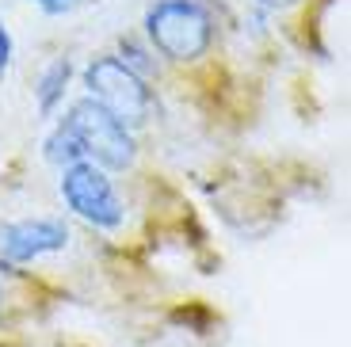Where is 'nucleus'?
<instances>
[{"label":"nucleus","mask_w":351,"mask_h":347,"mask_svg":"<svg viewBox=\"0 0 351 347\" xmlns=\"http://www.w3.org/2000/svg\"><path fill=\"white\" fill-rule=\"evenodd\" d=\"M65 126L73 130L80 153L92 156L96 165H104V168H126L134 160V138L126 134V126L114 119V115H107L99 104H92V99L73 104Z\"/></svg>","instance_id":"nucleus-3"},{"label":"nucleus","mask_w":351,"mask_h":347,"mask_svg":"<svg viewBox=\"0 0 351 347\" xmlns=\"http://www.w3.org/2000/svg\"><path fill=\"white\" fill-rule=\"evenodd\" d=\"M46 156H50L53 165H80L84 160V153H80V145H77V138H73V130L69 126H58V130L50 134V141H46Z\"/></svg>","instance_id":"nucleus-7"},{"label":"nucleus","mask_w":351,"mask_h":347,"mask_svg":"<svg viewBox=\"0 0 351 347\" xmlns=\"http://www.w3.org/2000/svg\"><path fill=\"white\" fill-rule=\"evenodd\" d=\"M8 61H12V38L4 31V23H0V73L8 69Z\"/></svg>","instance_id":"nucleus-8"},{"label":"nucleus","mask_w":351,"mask_h":347,"mask_svg":"<svg viewBox=\"0 0 351 347\" xmlns=\"http://www.w3.org/2000/svg\"><path fill=\"white\" fill-rule=\"evenodd\" d=\"M0 302H4V298H0Z\"/></svg>","instance_id":"nucleus-11"},{"label":"nucleus","mask_w":351,"mask_h":347,"mask_svg":"<svg viewBox=\"0 0 351 347\" xmlns=\"http://www.w3.org/2000/svg\"><path fill=\"white\" fill-rule=\"evenodd\" d=\"M84 84H88V92H92V104H99L107 115H114L123 126L126 122L138 126V122L149 119L153 96H149V88H145V80H141L126 61H119V58L92 61L84 69Z\"/></svg>","instance_id":"nucleus-2"},{"label":"nucleus","mask_w":351,"mask_h":347,"mask_svg":"<svg viewBox=\"0 0 351 347\" xmlns=\"http://www.w3.org/2000/svg\"><path fill=\"white\" fill-rule=\"evenodd\" d=\"M35 4H43L46 12H65V8H73L77 0H35Z\"/></svg>","instance_id":"nucleus-9"},{"label":"nucleus","mask_w":351,"mask_h":347,"mask_svg":"<svg viewBox=\"0 0 351 347\" xmlns=\"http://www.w3.org/2000/svg\"><path fill=\"white\" fill-rule=\"evenodd\" d=\"M69 73H73V65L65 58H58L50 69L43 73V80H38V107H43V111H53V107H58V99L65 96V84H69Z\"/></svg>","instance_id":"nucleus-6"},{"label":"nucleus","mask_w":351,"mask_h":347,"mask_svg":"<svg viewBox=\"0 0 351 347\" xmlns=\"http://www.w3.org/2000/svg\"><path fill=\"white\" fill-rule=\"evenodd\" d=\"M267 8H287V4H298V0H263Z\"/></svg>","instance_id":"nucleus-10"},{"label":"nucleus","mask_w":351,"mask_h":347,"mask_svg":"<svg viewBox=\"0 0 351 347\" xmlns=\"http://www.w3.org/2000/svg\"><path fill=\"white\" fill-rule=\"evenodd\" d=\"M62 199L69 202L84 222H92L96 229H119L123 226V202L114 195L111 180H107L96 165H88V160L65 168Z\"/></svg>","instance_id":"nucleus-4"},{"label":"nucleus","mask_w":351,"mask_h":347,"mask_svg":"<svg viewBox=\"0 0 351 347\" xmlns=\"http://www.w3.org/2000/svg\"><path fill=\"white\" fill-rule=\"evenodd\" d=\"M69 229L62 222L38 217V222H16V226H0V267L12 263H31L46 252L65 248Z\"/></svg>","instance_id":"nucleus-5"},{"label":"nucleus","mask_w":351,"mask_h":347,"mask_svg":"<svg viewBox=\"0 0 351 347\" xmlns=\"http://www.w3.org/2000/svg\"><path fill=\"white\" fill-rule=\"evenodd\" d=\"M145 31H149L153 46L172 61H195L206 53L214 35L210 12L199 0H160L145 16Z\"/></svg>","instance_id":"nucleus-1"}]
</instances>
